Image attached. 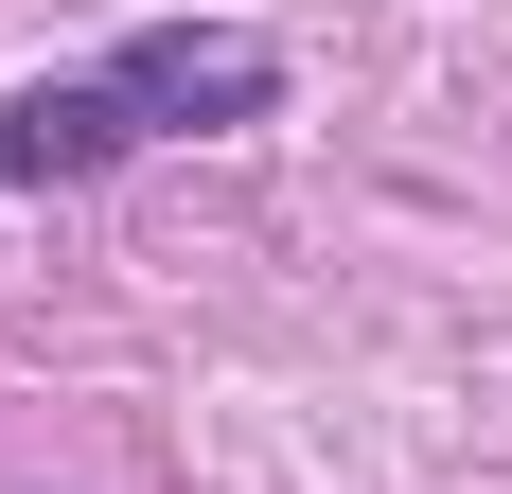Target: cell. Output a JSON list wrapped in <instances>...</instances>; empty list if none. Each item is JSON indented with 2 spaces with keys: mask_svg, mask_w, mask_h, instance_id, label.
<instances>
[{
  "mask_svg": "<svg viewBox=\"0 0 512 494\" xmlns=\"http://www.w3.org/2000/svg\"><path fill=\"white\" fill-rule=\"evenodd\" d=\"M106 89H124V124L230 142V124H265V106H283V36H248V18H142V36L106 53Z\"/></svg>",
  "mask_w": 512,
  "mask_h": 494,
  "instance_id": "cell-1",
  "label": "cell"
},
{
  "mask_svg": "<svg viewBox=\"0 0 512 494\" xmlns=\"http://www.w3.org/2000/svg\"><path fill=\"white\" fill-rule=\"evenodd\" d=\"M124 142H142V124H124L106 71H36V89L0 106V195H71V177H106Z\"/></svg>",
  "mask_w": 512,
  "mask_h": 494,
  "instance_id": "cell-2",
  "label": "cell"
}]
</instances>
